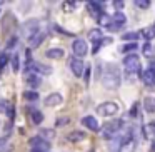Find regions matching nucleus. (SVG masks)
<instances>
[{
  "mask_svg": "<svg viewBox=\"0 0 155 152\" xmlns=\"http://www.w3.org/2000/svg\"><path fill=\"white\" fill-rule=\"evenodd\" d=\"M65 52L62 50V49H50V50H47V57L48 59H55V60H58V59H64Z\"/></svg>",
  "mask_w": 155,
  "mask_h": 152,
  "instance_id": "412c9836",
  "label": "nucleus"
},
{
  "mask_svg": "<svg viewBox=\"0 0 155 152\" xmlns=\"http://www.w3.org/2000/svg\"><path fill=\"white\" fill-rule=\"evenodd\" d=\"M8 105H10V102H7V100H2V99H0V112H7Z\"/></svg>",
  "mask_w": 155,
  "mask_h": 152,
  "instance_id": "58836bf2",
  "label": "nucleus"
},
{
  "mask_svg": "<svg viewBox=\"0 0 155 152\" xmlns=\"http://www.w3.org/2000/svg\"><path fill=\"white\" fill-rule=\"evenodd\" d=\"M32 152H38V150H35V149H32Z\"/></svg>",
  "mask_w": 155,
  "mask_h": 152,
  "instance_id": "49530a36",
  "label": "nucleus"
},
{
  "mask_svg": "<svg viewBox=\"0 0 155 152\" xmlns=\"http://www.w3.org/2000/svg\"><path fill=\"white\" fill-rule=\"evenodd\" d=\"M150 152H155V142H152V147H150Z\"/></svg>",
  "mask_w": 155,
  "mask_h": 152,
  "instance_id": "c03bdc74",
  "label": "nucleus"
},
{
  "mask_svg": "<svg viewBox=\"0 0 155 152\" xmlns=\"http://www.w3.org/2000/svg\"><path fill=\"white\" fill-rule=\"evenodd\" d=\"M140 79H142V82H143L147 87H150V89L155 87V70H152V69L142 70L140 72Z\"/></svg>",
  "mask_w": 155,
  "mask_h": 152,
  "instance_id": "1a4fd4ad",
  "label": "nucleus"
},
{
  "mask_svg": "<svg viewBox=\"0 0 155 152\" xmlns=\"http://www.w3.org/2000/svg\"><path fill=\"white\" fill-rule=\"evenodd\" d=\"M18 42V39L15 37V35H12L10 39H8V42H7V49H14L15 47V44Z\"/></svg>",
  "mask_w": 155,
  "mask_h": 152,
  "instance_id": "c9c22d12",
  "label": "nucleus"
},
{
  "mask_svg": "<svg viewBox=\"0 0 155 152\" xmlns=\"http://www.w3.org/2000/svg\"><path fill=\"white\" fill-rule=\"evenodd\" d=\"M77 8V2H64V10L65 12H74Z\"/></svg>",
  "mask_w": 155,
  "mask_h": 152,
  "instance_id": "2f4dec72",
  "label": "nucleus"
},
{
  "mask_svg": "<svg viewBox=\"0 0 155 152\" xmlns=\"http://www.w3.org/2000/svg\"><path fill=\"white\" fill-rule=\"evenodd\" d=\"M152 47H153V45H152L150 42H147V44L143 45V49H142V54H143L145 57H152Z\"/></svg>",
  "mask_w": 155,
  "mask_h": 152,
  "instance_id": "c756f323",
  "label": "nucleus"
},
{
  "mask_svg": "<svg viewBox=\"0 0 155 152\" xmlns=\"http://www.w3.org/2000/svg\"><path fill=\"white\" fill-rule=\"evenodd\" d=\"M105 4L104 2H98V0H92V2H87V10L92 14V17L98 19L102 14H104Z\"/></svg>",
  "mask_w": 155,
  "mask_h": 152,
  "instance_id": "6e6552de",
  "label": "nucleus"
},
{
  "mask_svg": "<svg viewBox=\"0 0 155 152\" xmlns=\"http://www.w3.org/2000/svg\"><path fill=\"white\" fill-rule=\"evenodd\" d=\"M68 124H70V119L68 117H60L55 122V127H65V125H68Z\"/></svg>",
  "mask_w": 155,
  "mask_h": 152,
  "instance_id": "7c9ffc66",
  "label": "nucleus"
},
{
  "mask_svg": "<svg viewBox=\"0 0 155 152\" xmlns=\"http://www.w3.org/2000/svg\"><path fill=\"white\" fill-rule=\"evenodd\" d=\"M152 57H155V45L152 47Z\"/></svg>",
  "mask_w": 155,
  "mask_h": 152,
  "instance_id": "a18cd8bd",
  "label": "nucleus"
},
{
  "mask_svg": "<svg viewBox=\"0 0 155 152\" xmlns=\"http://www.w3.org/2000/svg\"><path fill=\"white\" fill-rule=\"evenodd\" d=\"M0 5H2V2H0Z\"/></svg>",
  "mask_w": 155,
  "mask_h": 152,
  "instance_id": "de8ad7c7",
  "label": "nucleus"
},
{
  "mask_svg": "<svg viewBox=\"0 0 155 152\" xmlns=\"http://www.w3.org/2000/svg\"><path fill=\"white\" fill-rule=\"evenodd\" d=\"M100 80L105 89H110V90L118 89V85H120V72H118V67L114 64L104 65V74L100 75Z\"/></svg>",
  "mask_w": 155,
  "mask_h": 152,
  "instance_id": "f257e3e1",
  "label": "nucleus"
},
{
  "mask_svg": "<svg viewBox=\"0 0 155 152\" xmlns=\"http://www.w3.org/2000/svg\"><path fill=\"white\" fill-rule=\"evenodd\" d=\"M138 45H137V42H130V44H127V45H124L122 47V52H125V54H128V52H132V50H135Z\"/></svg>",
  "mask_w": 155,
  "mask_h": 152,
  "instance_id": "473e14b6",
  "label": "nucleus"
},
{
  "mask_svg": "<svg viewBox=\"0 0 155 152\" xmlns=\"http://www.w3.org/2000/svg\"><path fill=\"white\" fill-rule=\"evenodd\" d=\"M70 70L75 77H82V75H84L85 65H84V62H82V59H75V57L72 59L70 60Z\"/></svg>",
  "mask_w": 155,
  "mask_h": 152,
  "instance_id": "9d476101",
  "label": "nucleus"
},
{
  "mask_svg": "<svg viewBox=\"0 0 155 152\" xmlns=\"http://www.w3.org/2000/svg\"><path fill=\"white\" fill-rule=\"evenodd\" d=\"M142 37H143L147 42H150L152 39L155 37V25H150V27L143 29V30H142Z\"/></svg>",
  "mask_w": 155,
  "mask_h": 152,
  "instance_id": "4be33fe9",
  "label": "nucleus"
},
{
  "mask_svg": "<svg viewBox=\"0 0 155 152\" xmlns=\"http://www.w3.org/2000/svg\"><path fill=\"white\" fill-rule=\"evenodd\" d=\"M24 99L34 102V100H37V99H40V97H38V94H37L35 90H25V92H24Z\"/></svg>",
  "mask_w": 155,
  "mask_h": 152,
  "instance_id": "bb28decb",
  "label": "nucleus"
},
{
  "mask_svg": "<svg viewBox=\"0 0 155 152\" xmlns=\"http://www.w3.org/2000/svg\"><path fill=\"white\" fill-rule=\"evenodd\" d=\"M125 19H127V17H125V15L122 14V12H115V14L112 15V24L120 25V27H122V25L125 24Z\"/></svg>",
  "mask_w": 155,
  "mask_h": 152,
  "instance_id": "5701e85b",
  "label": "nucleus"
},
{
  "mask_svg": "<svg viewBox=\"0 0 155 152\" xmlns=\"http://www.w3.org/2000/svg\"><path fill=\"white\" fill-rule=\"evenodd\" d=\"M38 27H40V22H38L37 19H28L27 22H24V24H22L20 32H22V35H24V37L32 39L38 30H40Z\"/></svg>",
  "mask_w": 155,
  "mask_h": 152,
  "instance_id": "7ed1b4c3",
  "label": "nucleus"
},
{
  "mask_svg": "<svg viewBox=\"0 0 155 152\" xmlns=\"http://www.w3.org/2000/svg\"><path fill=\"white\" fill-rule=\"evenodd\" d=\"M10 64H12V70H14V72H18V70H20V59H18L17 55L10 57Z\"/></svg>",
  "mask_w": 155,
  "mask_h": 152,
  "instance_id": "cd10ccee",
  "label": "nucleus"
},
{
  "mask_svg": "<svg viewBox=\"0 0 155 152\" xmlns=\"http://www.w3.org/2000/svg\"><path fill=\"white\" fill-rule=\"evenodd\" d=\"M142 135L145 139H155V122H150V124L143 125L142 127Z\"/></svg>",
  "mask_w": 155,
  "mask_h": 152,
  "instance_id": "dca6fc26",
  "label": "nucleus"
},
{
  "mask_svg": "<svg viewBox=\"0 0 155 152\" xmlns=\"http://www.w3.org/2000/svg\"><path fill=\"white\" fill-rule=\"evenodd\" d=\"M45 37H47V34H45L44 30H38L37 34L34 35L32 39H28V44H30V49H37L38 45H42V42L45 40Z\"/></svg>",
  "mask_w": 155,
  "mask_h": 152,
  "instance_id": "4468645a",
  "label": "nucleus"
},
{
  "mask_svg": "<svg viewBox=\"0 0 155 152\" xmlns=\"http://www.w3.org/2000/svg\"><path fill=\"white\" fill-rule=\"evenodd\" d=\"M112 5H114V7H115V8H117V10H118V12H120V10H122V8H124V7H125V2H122V0H114V4H112Z\"/></svg>",
  "mask_w": 155,
  "mask_h": 152,
  "instance_id": "4c0bfd02",
  "label": "nucleus"
},
{
  "mask_svg": "<svg viewBox=\"0 0 155 152\" xmlns=\"http://www.w3.org/2000/svg\"><path fill=\"white\" fill-rule=\"evenodd\" d=\"M7 115H8L10 119H14V117H15V109L12 107V105H8V109H7Z\"/></svg>",
  "mask_w": 155,
  "mask_h": 152,
  "instance_id": "a19ab883",
  "label": "nucleus"
},
{
  "mask_svg": "<svg viewBox=\"0 0 155 152\" xmlns=\"http://www.w3.org/2000/svg\"><path fill=\"white\" fill-rule=\"evenodd\" d=\"M135 149H137V140L132 137V139H127V140H122L118 152H135Z\"/></svg>",
  "mask_w": 155,
  "mask_h": 152,
  "instance_id": "ddd939ff",
  "label": "nucleus"
},
{
  "mask_svg": "<svg viewBox=\"0 0 155 152\" xmlns=\"http://www.w3.org/2000/svg\"><path fill=\"white\" fill-rule=\"evenodd\" d=\"M135 5H137L138 8H143V10H147L148 7H150V0H135Z\"/></svg>",
  "mask_w": 155,
  "mask_h": 152,
  "instance_id": "c85d7f7f",
  "label": "nucleus"
},
{
  "mask_svg": "<svg viewBox=\"0 0 155 152\" xmlns=\"http://www.w3.org/2000/svg\"><path fill=\"white\" fill-rule=\"evenodd\" d=\"M120 129H122V120H118V119L117 120H110V122H107V124H104V127H102V135H104L107 140H112Z\"/></svg>",
  "mask_w": 155,
  "mask_h": 152,
  "instance_id": "20e7f679",
  "label": "nucleus"
},
{
  "mask_svg": "<svg viewBox=\"0 0 155 152\" xmlns=\"http://www.w3.org/2000/svg\"><path fill=\"white\" fill-rule=\"evenodd\" d=\"M97 22H98V25H102V27H110V24H112V17H110V15H107V14H105V12H104V14H102L100 15V17H98L97 19Z\"/></svg>",
  "mask_w": 155,
  "mask_h": 152,
  "instance_id": "b1692460",
  "label": "nucleus"
},
{
  "mask_svg": "<svg viewBox=\"0 0 155 152\" xmlns=\"http://www.w3.org/2000/svg\"><path fill=\"white\" fill-rule=\"evenodd\" d=\"M38 137L50 142V139H55V129H40L38 130Z\"/></svg>",
  "mask_w": 155,
  "mask_h": 152,
  "instance_id": "6ab92c4d",
  "label": "nucleus"
},
{
  "mask_svg": "<svg viewBox=\"0 0 155 152\" xmlns=\"http://www.w3.org/2000/svg\"><path fill=\"white\" fill-rule=\"evenodd\" d=\"M124 67L127 70V74H137L142 70V64H140V57L135 54H128L124 59Z\"/></svg>",
  "mask_w": 155,
  "mask_h": 152,
  "instance_id": "f03ea898",
  "label": "nucleus"
},
{
  "mask_svg": "<svg viewBox=\"0 0 155 152\" xmlns=\"http://www.w3.org/2000/svg\"><path fill=\"white\" fill-rule=\"evenodd\" d=\"M100 45H102L100 42H95V44H94V49H92V54H94V55L98 52V49H100Z\"/></svg>",
  "mask_w": 155,
  "mask_h": 152,
  "instance_id": "37998d69",
  "label": "nucleus"
},
{
  "mask_svg": "<svg viewBox=\"0 0 155 152\" xmlns=\"http://www.w3.org/2000/svg\"><path fill=\"white\" fill-rule=\"evenodd\" d=\"M90 72H92V69L90 67H85V70H84V80H85V84H88V80H90Z\"/></svg>",
  "mask_w": 155,
  "mask_h": 152,
  "instance_id": "e433bc0d",
  "label": "nucleus"
},
{
  "mask_svg": "<svg viewBox=\"0 0 155 152\" xmlns=\"http://www.w3.org/2000/svg\"><path fill=\"white\" fill-rule=\"evenodd\" d=\"M68 142H80V140H85L87 139V134L84 130H74L67 135Z\"/></svg>",
  "mask_w": 155,
  "mask_h": 152,
  "instance_id": "f3484780",
  "label": "nucleus"
},
{
  "mask_svg": "<svg viewBox=\"0 0 155 152\" xmlns=\"http://www.w3.org/2000/svg\"><path fill=\"white\" fill-rule=\"evenodd\" d=\"M28 144H30L32 149H35V150L38 152H48L50 150V142L48 140H44L42 137H32L30 140H28Z\"/></svg>",
  "mask_w": 155,
  "mask_h": 152,
  "instance_id": "423d86ee",
  "label": "nucleus"
},
{
  "mask_svg": "<svg viewBox=\"0 0 155 152\" xmlns=\"http://www.w3.org/2000/svg\"><path fill=\"white\" fill-rule=\"evenodd\" d=\"M72 50H74V54L77 57H85L88 52V45L84 39H75L74 44H72Z\"/></svg>",
  "mask_w": 155,
  "mask_h": 152,
  "instance_id": "0eeeda50",
  "label": "nucleus"
},
{
  "mask_svg": "<svg viewBox=\"0 0 155 152\" xmlns=\"http://www.w3.org/2000/svg\"><path fill=\"white\" fill-rule=\"evenodd\" d=\"M137 110H138V102L132 105V109H130V117H137Z\"/></svg>",
  "mask_w": 155,
  "mask_h": 152,
  "instance_id": "ea45409f",
  "label": "nucleus"
},
{
  "mask_svg": "<svg viewBox=\"0 0 155 152\" xmlns=\"http://www.w3.org/2000/svg\"><path fill=\"white\" fill-rule=\"evenodd\" d=\"M82 125H85L88 130H94V132L100 130V124L97 122V119H95L94 115H85V117L82 119Z\"/></svg>",
  "mask_w": 155,
  "mask_h": 152,
  "instance_id": "9b49d317",
  "label": "nucleus"
},
{
  "mask_svg": "<svg viewBox=\"0 0 155 152\" xmlns=\"http://www.w3.org/2000/svg\"><path fill=\"white\" fill-rule=\"evenodd\" d=\"M118 112V105L115 102H104V104L97 105V114L102 117H112Z\"/></svg>",
  "mask_w": 155,
  "mask_h": 152,
  "instance_id": "39448f33",
  "label": "nucleus"
},
{
  "mask_svg": "<svg viewBox=\"0 0 155 152\" xmlns=\"http://www.w3.org/2000/svg\"><path fill=\"white\" fill-rule=\"evenodd\" d=\"M25 80H27V85L30 89H38L42 85V79H40V75H37V74H28L27 77H25Z\"/></svg>",
  "mask_w": 155,
  "mask_h": 152,
  "instance_id": "2eb2a0df",
  "label": "nucleus"
},
{
  "mask_svg": "<svg viewBox=\"0 0 155 152\" xmlns=\"http://www.w3.org/2000/svg\"><path fill=\"white\" fill-rule=\"evenodd\" d=\"M138 37H140V34H137V32H127V34L122 35V40H128V44H130V42H137Z\"/></svg>",
  "mask_w": 155,
  "mask_h": 152,
  "instance_id": "393cba45",
  "label": "nucleus"
},
{
  "mask_svg": "<svg viewBox=\"0 0 155 152\" xmlns=\"http://www.w3.org/2000/svg\"><path fill=\"white\" fill-rule=\"evenodd\" d=\"M62 102H64V97H62L60 94H57V92H54V94L47 95V97L44 99V104L47 105V107H57Z\"/></svg>",
  "mask_w": 155,
  "mask_h": 152,
  "instance_id": "f8f14e48",
  "label": "nucleus"
},
{
  "mask_svg": "<svg viewBox=\"0 0 155 152\" xmlns=\"http://www.w3.org/2000/svg\"><path fill=\"white\" fill-rule=\"evenodd\" d=\"M52 29H54V30H57V32H60V34H64V35H74L72 32H67L65 29H62L60 25H57V24H55V25H52Z\"/></svg>",
  "mask_w": 155,
  "mask_h": 152,
  "instance_id": "f704fd0d",
  "label": "nucleus"
},
{
  "mask_svg": "<svg viewBox=\"0 0 155 152\" xmlns=\"http://www.w3.org/2000/svg\"><path fill=\"white\" fill-rule=\"evenodd\" d=\"M8 60H10L8 54H7V52H2V55H0V67L4 69V67H5V64H7Z\"/></svg>",
  "mask_w": 155,
  "mask_h": 152,
  "instance_id": "72a5a7b5",
  "label": "nucleus"
},
{
  "mask_svg": "<svg viewBox=\"0 0 155 152\" xmlns=\"http://www.w3.org/2000/svg\"><path fill=\"white\" fill-rule=\"evenodd\" d=\"M88 39L95 44V42H100L102 39H104V34H102L100 29H92V30L88 32Z\"/></svg>",
  "mask_w": 155,
  "mask_h": 152,
  "instance_id": "aec40b11",
  "label": "nucleus"
},
{
  "mask_svg": "<svg viewBox=\"0 0 155 152\" xmlns=\"http://www.w3.org/2000/svg\"><path fill=\"white\" fill-rule=\"evenodd\" d=\"M30 115H32V122H34L35 125L42 124V120H44V114H42L40 110H32Z\"/></svg>",
  "mask_w": 155,
  "mask_h": 152,
  "instance_id": "a878e982",
  "label": "nucleus"
},
{
  "mask_svg": "<svg viewBox=\"0 0 155 152\" xmlns=\"http://www.w3.org/2000/svg\"><path fill=\"white\" fill-rule=\"evenodd\" d=\"M100 44L102 45H108V44H112V37H104L100 40Z\"/></svg>",
  "mask_w": 155,
  "mask_h": 152,
  "instance_id": "79ce46f5",
  "label": "nucleus"
},
{
  "mask_svg": "<svg viewBox=\"0 0 155 152\" xmlns=\"http://www.w3.org/2000/svg\"><path fill=\"white\" fill-rule=\"evenodd\" d=\"M143 109L148 114H155V97H145L143 99Z\"/></svg>",
  "mask_w": 155,
  "mask_h": 152,
  "instance_id": "a211bd4d",
  "label": "nucleus"
}]
</instances>
